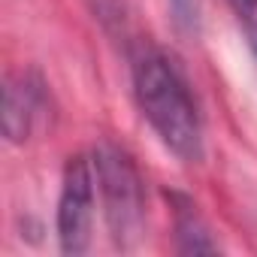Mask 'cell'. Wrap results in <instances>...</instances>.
<instances>
[{
	"mask_svg": "<svg viewBox=\"0 0 257 257\" xmlns=\"http://www.w3.org/2000/svg\"><path fill=\"white\" fill-rule=\"evenodd\" d=\"M176 233H179V248L185 254H209V251H215V242L209 239L206 224L200 221L194 206L185 203V200H179V209H176Z\"/></svg>",
	"mask_w": 257,
	"mask_h": 257,
	"instance_id": "5",
	"label": "cell"
},
{
	"mask_svg": "<svg viewBox=\"0 0 257 257\" xmlns=\"http://www.w3.org/2000/svg\"><path fill=\"white\" fill-rule=\"evenodd\" d=\"M227 4H230L236 22L242 25L245 37H248V46L257 55V0H227Z\"/></svg>",
	"mask_w": 257,
	"mask_h": 257,
	"instance_id": "6",
	"label": "cell"
},
{
	"mask_svg": "<svg viewBox=\"0 0 257 257\" xmlns=\"http://www.w3.org/2000/svg\"><path fill=\"white\" fill-rule=\"evenodd\" d=\"M94 176L103 194V212L106 224L112 230V239L127 248L143 227L146 218V188L140 179V170L115 146H100L94 152Z\"/></svg>",
	"mask_w": 257,
	"mask_h": 257,
	"instance_id": "2",
	"label": "cell"
},
{
	"mask_svg": "<svg viewBox=\"0 0 257 257\" xmlns=\"http://www.w3.org/2000/svg\"><path fill=\"white\" fill-rule=\"evenodd\" d=\"M134 91L143 115L164 140V146L185 164H197L203 158V127L176 67L161 52L143 49L134 61Z\"/></svg>",
	"mask_w": 257,
	"mask_h": 257,
	"instance_id": "1",
	"label": "cell"
},
{
	"mask_svg": "<svg viewBox=\"0 0 257 257\" xmlns=\"http://www.w3.org/2000/svg\"><path fill=\"white\" fill-rule=\"evenodd\" d=\"M43 106V88L31 76L7 79L4 88V137L10 143H25Z\"/></svg>",
	"mask_w": 257,
	"mask_h": 257,
	"instance_id": "4",
	"label": "cell"
},
{
	"mask_svg": "<svg viewBox=\"0 0 257 257\" xmlns=\"http://www.w3.org/2000/svg\"><path fill=\"white\" fill-rule=\"evenodd\" d=\"M94 161L76 155L64 167L61 203H58V239L64 254H82L91 239L94 209Z\"/></svg>",
	"mask_w": 257,
	"mask_h": 257,
	"instance_id": "3",
	"label": "cell"
},
{
	"mask_svg": "<svg viewBox=\"0 0 257 257\" xmlns=\"http://www.w3.org/2000/svg\"><path fill=\"white\" fill-rule=\"evenodd\" d=\"M170 10L176 25L185 34H197L200 31V0H170Z\"/></svg>",
	"mask_w": 257,
	"mask_h": 257,
	"instance_id": "7",
	"label": "cell"
}]
</instances>
